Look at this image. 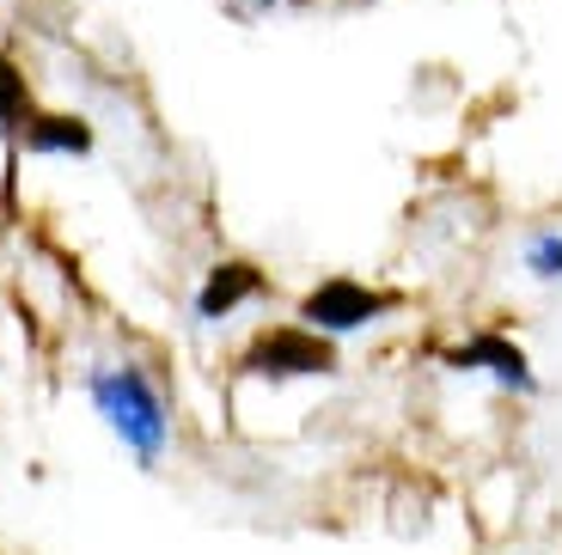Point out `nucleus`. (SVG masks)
<instances>
[{
	"label": "nucleus",
	"mask_w": 562,
	"mask_h": 555,
	"mask_svg": "<svg viewBox=\"0 0 562 555\" xmlns=\"http://www.w3.org/2000/svg\"><path fill=\"white\" fill-rule=\"evenodd\" d=\"M92 403H99L104 421L135 445L140 458H159V445H166V403L147 385V373H135V366L92 373Z\"/></svg>",
	"instance_id": "1"
},
{
	"label": "nucleus",
	"mask_w": 562,
	"mask_h": 555,
	"mask_svg": "<svg viewBox=\"0 0 562 555\" xmlns=\"http://www.w3.org/2000/svg\"><path fill=\"white\" fill-rule=\"evenodd\" d=\"M19 123H31V92L13 61L0 56V128H19Z\"/></svg>",
	"instance_id": "7"
},
{
	"label": "nucleus",
	"mask_w": 562,
	"mask_h": 555,
	"mask_svg": "<svg viewBox=\"0 0 562 555\" xmlns=\"http://www.w3.org/2000/svg\"><path fill=\"white\" fill-rule=\"evenodd\" d=\"M245 373L257 378H312V373H337V348L324 342V330L312 324H276L245 348Z\"/></svg>",
	"instance_id": "2"
},
{
	"label": "nucleus",
	"mask_w": 562,
	"mask_h": 555,
	"mask_svg": "<svg viewBox=\"0 0 562 555\" xmlns=\"http://www.w3.org/2000/svg\"><path fill=\"white\" fill-rule=\"evenodd\" d=\"M251 293H263V275L251 263H221L209 275V287L196 293V312L202 318H226V312H239Z\"/></svg>",
	"instance_id": "5"
},
{
	"label": "nucleus",
	"mask_w": 562,
	"mask_h": 555,
	"mask_svg": "<svg viewBox=\"0 0 562 555\" xmlns=\"http://www.w3.org/2000/svg\"><path fill=\"white\" fill-rule=\"evenodd\" d=\"M392 306H397V293H373V287H361V281L337 275V281H324V287H312L306 299H300V318H306L312 330H324V336H342V330L373 324Z\"/></svg>",
	"instance_id": "3"
},
{
	"label": "nucleus",
	"mask_w": 562,
	"mask_h": 555,
	"mask_svg": "<svg viewBox=\"0 0 562 555\" xmlns=\"http://www.w3.org/2000/svg\"><path fill=\"white\" fill-rule=\"evenodd\" d=\"M239 7H276V0H239Z\"/></svg>",
	"instance_id": "9"
},
{
	"label": "nucleus",
	"mask_w": 562,
	"mask_h": 555,
	"mask_svg": "<svg viewBox=\"0 0 562 555\" xmlns=\"http://www.w3.org/2000/svg\"><path fill=\"white\" fill-rule=\"evenodd\" d=\"M440 361L452 366V373H490L495 385H507V390H532L538 378H532V366H526V354L507 336H471L464 348H447Z\"/></svg>",
	"instance_id": "4"
},
{
	"label": "nucleus",
	"mask_w": 562,
	"mask_h": 555,
	"mask_svg": "<svg viewBox=\"0 0 562 555\" xmlns=\"http://www.w3.org/2000/svg\"><path fill=\"white\" fill-rule=\"evenodd\" d=\"M25 147L31 154H86V147H92V128H86L80 116H31Z\"/></svg>",
	"instance_id": "6"
},
{
	"label": "nucleus",
	"mask_w": 562,
	"mask_h": 555,
	"mask_svg": "<svg viewBox=\"0 0 562 555\" xmlns=\"http://www.w3.org/2000/svg\"><path fill=\"white\" fill-rule=\"evenodd\" d=\"M526 263H532V275H562V238H532Z\"/></svg>",
	"instance_id": "8"
}]
</instances>
